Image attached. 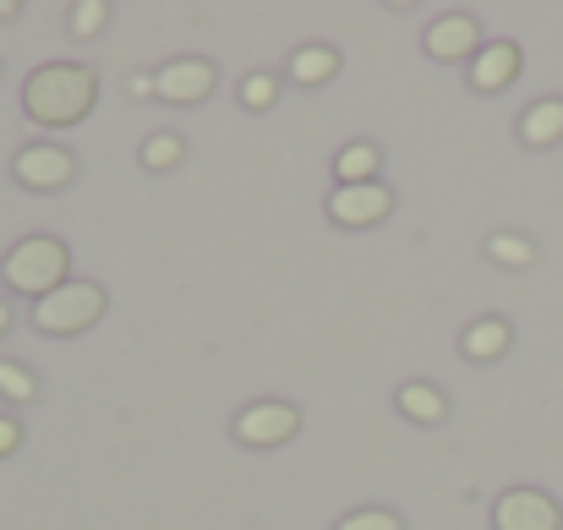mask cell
Returning <instances> with one entry per match:
<instances>
[{
  "instance_id": "obj_19",
  "label": "cell",
  "mask_w": 563,
  "mask_h": 530,
  "mask_svg": "<svg viewBox=\"0 0 563 530\" xmlns=\"http://www.w3.org/2000/svg\"><path fill=\"white\" fill-rule=\"evenodd\" d=\"M235 93H241L246 110H274V104H279V77H274V71H246Z\"/></svg>"
},
{
  "instance_id": "obj_2",
  "label": "cell",
  "mask_w": 563,
  "mask_h": 530,
  "mask_svg": "<svg viewBox=\"0 0 563 530\" xmlns=\"http://www.w3.org/2000/svg\"><path fill=\"white\" fill-rule=\"evenodd\" d=\"M0 274H5V290H16L27 301H44L71 279V252H66L60 235H27L5 252Z\"/></svg>"
},
{
  "instance_id": "obj_7",
  "label": "cell",
  "mask_w": 563,
  "mask_h": 530,
  "mask_svg": "<svg viewBox=\"0 0 563 530\" xmlns=\"http://www.w3.org/2000/svg\"><path fill=\"white\" fill-rule=\"evenodd\" d=\"M394 213V191L383 180H367V186H334L329 191V219L345 224V230H373Z\"/></svg>"
},
{
  "instance_id": "obj_21",
  "label": "cell",
  "mask_w": 563,
  "mask_h": 530,
  "mask_svg": "<svg viewBox=\"0 0 563 530\" xmlns=\"http://www.w3.org/2000/svg\"><path fill=\"white\" fill-rule=\"evenodd\" d=\"M334 530H405V526H399L394 509H356V515H345Z\"/></svg>"
},
{
  "instance_id": "obj_22",
  "label": "cell",
  "mask_w": 563,
  "mask_h": 530,
  "mask_svg": "<svg viewBox=\"0 0 563 530\" xmlns=\"http://www.w3.org/2000/svg\"><path fill=\"white\" fill-rule=\"evenodd\" d=\"M16 449H22V421L16 416H0V460L16 454Z\"/></svg>"
},
{
  "instance_id": "obj_23",
  "label": "cell",
  "mask_w": 563,
  "mask_h": 530,
  "mask_svg": "<svg viewBox=\"0 0 563 530\" xmlns=\"http://www.w3.org/2000/svg\"><path fill=\"white\" fill-rule=\"evenodd\" d=\"M126 88H132V99H159V88H154V71H143V77H132Z\"/></svg>"
},
{
  "instance_id": "obj_18",
  "label": "cell",
  "mask_w": 563,
  "mask_h": 530,
  "mask_svg": "<svg viewBox=\"0 0 563 530\" xmlns=\"http://www.w3.org/2000/svg\"><path fill=\"white\" fill-rule=\"evenodd\" d=\"M0 399H11V405H33V399H38V377H33L22 361H0Z\"/></svg>"
},
{
  "instance_id": "obj_24",
  "label": "cell",
  "mask_w": 563,
  "mask_h": 530,
  "mask_svg": "<svg viewBox=\"0 0 563 530\" xmlns=\"http://www.w3.org/2000/svg\"><path fill=\"white\" fill-rule=\"evenodd\" d=\"M16 11H22L16 0H0V16H16Z\"/></svg>"
},
{
  "instance_id": "obj_14",
  "label": "cell",
  "mask_w": 563,
  "mask_h": 530,
  "mask_svg": "<svg viewBox=\"0 0 563 530\" xmlns=\"http://www.w3.org/2000/svg\"><path fill=\"white\" fill-rule=\"evenodd\" d=\"M443 410H449L443 388H432V383H405V388H399V416H405V421L432 427V421H443Z\"/></svg>"
},
{
  "instance_id": "obj_20",
  "label": "cell",
  "mask_w": 563,
  "mask_h": 530,
  "mask_svg": "<svg viewBox=\"0 0 563 530\" xmlns=\"http://www.w3.org/2000/svg\"><path fill=\"white\" fill-rule=\"evenodd\" d=\"M181 154H187V143H181L176 132H154V137L143 143V165H148V170H176Z\"/></svg>"
},
{
  "instance_id": "obj_5",
  "label": "cell",
  "mask_w": 563,
  "mask_h": 530,
  "mask_svg": "<svg viewBox=\"0 0 563 530\" xmlns=\"http://www.w3.org/2000/svg\"><path fill=\"white\" fill-rule=\"evenodd\" d=\"M11 176H16V186H27V191H60V186H71V176H77V159L60 143H27V148H16Z\"/></svg>"
},
{
  "instance_id": "obj_8",
  "label": "cell",
  "mask_w": 563,
  "mask_h": 530,
  "mask_svg": "<svg viewBox=\"0 0 563 530\" xmlns=\"http://www.w3.org/2000/svg\"><path fill=\"white\" fill-rule=\"evenodd\" d=\"M154 88H159L165 104H202V99L219 88V71H213V60H202V55H176V60H165V66L154 71Z\"/></svg>"
},
{
  "instance_id": "obj_15",
  "label": "cell",
  "mask_w": 563,
  "mask_h": 530,
  "mask_svg": "<svg viewBox=\"0 0 563 530\" xmlns=\"http://www.w3.org/2000/svg\"><path fill=\"white\" fill-rule=\"evenodd\" d=\"M377 170H383V154H377L373 143H345V148L334 154L340 186H367V180H377Z\"/></svg>"
},
{
  "instance_id": "obj_10",
  "label": "cell",
  "mask_w": 563,
  "mask_h": 530,
  "mask_svg": "<svg viewBox=\"0 0 563 530\" xmlns=\"http://www.w3.org/2000/svg\"><path fill=\"white\" fill-rule=\"evenodd\" d=\"M520 77V44L515 38H487L482 55L471 60V88L476 93H504Z\"/></svg>"
},
{
  "instance_id": "obj_4",
  "label": "cell",
  "mask_w": 563,
  "mask_h": 530,
  "mask_svg": "<svg viewBox=\"0 0 563 530\" xmlns=\"http://www.w3.org/2000/svg\"><path fill=\"white\" fill-rule=\"evenodd\" d=\"M296 432H301V410L285 399H257L235 416V443H246V449H279Z\"/></svg>"
},
{
  "instance_id": "obj_3",
  "label": "cell",
  "mask_w": 563,
  "mask_h": 530,
  "mask_svg": "<svg viewBox=\"0 0 563 530\" xmlns=\"http://www.w3.org/2000/svg\"><path fill=\"white\" fill-rule=\"evenodd\" d=\"M104 307H110V296H104V285H93V279H66L55 296H44V301H33V323H38V334H88L99 318H104Z\"/></svg>"
},
{
  "instance_id": "obj_9",
  "label": "cell",
  "mask_w": 563,
  "mask_h": 530,
  "mask_svg": "<svg viewBox=\"0 0 563 530\" xmlns=\"http://www.w3.org/2000/svg\"><path fill=\"white\" fill-rule=\"evenodd\" d=\"M421 44H427L432 60H476L487 38H482V22L471 11H443V16H432Z\"/></svg>"
},
{
  "instance_id": "obj_11",
  "label": "cell",
  "mask_w": 563,
  "mask_h": 530,
  "mask_svg": "<svg viewBox=\"0 0 563 530\" xmlns=\"http://www.w3.org/2000/svg\"><path fill=\"white\" fill-rule=\"evenodd\" d=\"M520 143L526 148H559L563 143V99H537L520 115Z\"/></svg>"
},
{
  "instance_id": "obj_13",
  "label": "cell",
  "mask_w": 563,
  "mask_h": 530,
  "mask_svg": "<svg viewBox=\"0 0 563 530\" xmlns=\"http://www.w3.org/2000/svg\"><path fill=\"white\" fill-rule=\"evenodd\" d=\"M334 71H340V49L334 44H301L290 55V82H301V88H323Z\"/></svg>"
},
{
  "instance_id": "obj_12",
  "label": "cell",
  "mask_w": 563,
  "mask_h": 530,
  "mask_svg": "<svg viewBox=\"0 0 563 530\" xmlns=\"http://www.w3.org/2000/svg\"><path fill=\"white\" fill-rule=\"evenodd\" d=\"M509 345H515V329H509L504 318H476V323L460 334V351H465V361H498Z\"/></svg>"
},
{
  "instance_id": "obj_6",
  "label": "cell",
  "mask_w": 563,
  "mask_h": 530,
  "mask_svg": "<svg viewBox=\"0 0 563 530\" xmlns=\"http://www.w3.org/2000/svg\"><path fill=\"white\" fill-rule=\"evenodd\" d=\"M493 530H563V509L537 487H509L493 504Z\"/></svg>"
},
{
  "instance_id": "obj_17",
  "label": "cell",
  "mask_w": 563,
  "mask_h": 530,
  "mask_svg": "<svg viewBox=\"0 0 563 530\" xmlns=\"http://www.w3.org/2000/svg\"><path fill=\"white\" fill-rule=\"evenodd\" d=\"M66 27H71L77 38H93V33L110 27V5H104V0H71V5H66Z\"/></svg>"
},
{
  "instance_id": "obj_16",
  "label": "cell",
  "mask_w": 563,
  "mask_h": 530,
  "mask_svg": "<svg viewBox=\"0 0 563 530\" xmlns=\"http://www.w3.org/2000/svg\"><path fill=\"white\" fill-rule=\"evenodd\" d=\"M487 257L504 263V268H531L537 263V246L526 235H515V230H498V235H487Z\"/></svg>"
},
{
  "instance_id": "obj_25",
  "label": "cell",
  "mask_w": 563,
  "mask_h": 530,
  "mask_svg": "<svg viewBox=\"0 0 563 530\" xmlns=\"http://www.w3.org/2000/svg\"><path fill=\"white\" fill-rule=\"evenodd\" d=\"M0 334H11V312H5V301H0Z\"/></svg>"
},
{
  "instance_id": "obj_1",
  "label": "cell",
  "mask_w": 563,
  "mask_h": 530,
  "mask_svg": "<svg viewBox=\"0 0 563 530\" xmlns=\"http://www.w3.org/2000/svg\"><path fill=\"white\" fill-rule=\"evenodd\" d=\"M93 99H99V71L82 60H49L22 82V110L38 126H77L93 110Z\"/></svg>"
}]
</instances>
